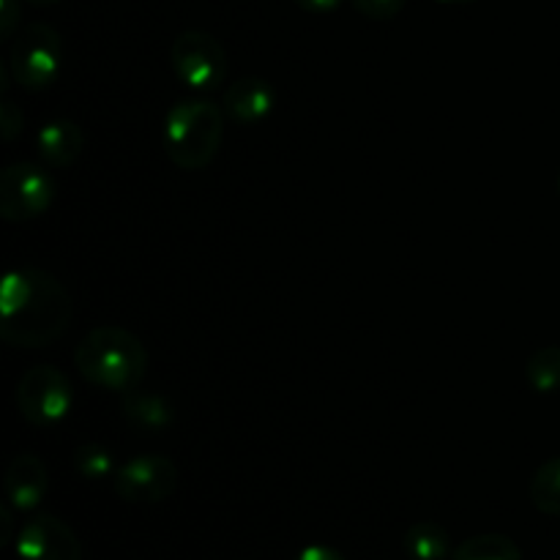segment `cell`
Here are the masks:
<instances>
[{
  "instance_id": "1",
  "label": "cell",
  "mask_w": 560,
  "mask_h": 560,
  "mask_svg": "<svg viewBox=\"0 0 560 560\" xmlns=\"http://www.w3.org/2000/svg\"><path fill=\"white\" fill-rule=\"evenodd\" d=\"M74 304L60 279L42 268H14L0 288V337L11 348H47L69 328Z\"/></svg>"
},
{
  "instance_id": "2",
  "label": "cell",
  "mask_w": 560,
  "mask_h": 560,
  "mask_svg": "<svg viewBox=\"0 0 560 560\" xmlns=\"http://www.w3.org/2000/svg\"><path fill=\"white\" fill-rule=\"evenodd\" d=\"M74 364L88 383L107 392L140 388L148 375V350L137 334L120 326H98L82 337Z\"/></svg>"
},
{
  "instance_id": "3",
  "label": "cell",
  "mask_w": 560,
  "mask_h": 560,
  "mask_svg": "<svg viewBox=\"0 0 560 560\" xmlns=\"http://www.w3.org/2000/svg\"><path fill=\"white\" fill-rule=\"evenodd\" d=\"M224 137V109L211 98H184L164 120V151L180 170H206Z\"/></svg>"
},
{
  "instance_id": "4",
  "label": "cell",
  "mask_w": 560,
  "mask_h": 560,
  "mask_svg": "<svg viewBox=\"0 0 560 560\" xmlns=\"http://www.w3.org/2000/svg\"><path fill=\"white\" fill-rule=\"evenodd\" d=\"M63 69V38L47 22H31L11 38V80L25 91H47Z\"/></svg>"
},
{
  "instance_id": "5",
  "label": "cell",
  "mask_w": 560,
  "mask_h": 560,
  "mask_svg": "<svg viewBox=\"0 0 560 560\" xmlns=\"http://www.w3.org/2000/svg\"><path fill=\"white\" fill-rule=\"evenodd\" d=\"M16 410L33 427H55L69 416L71 386L69 377L52 364H38L22 375L14 394Z\"/></svg>"
},
{
  "instance_id": "6",
  "label": "cell",
  "mask_w": 560,
  "mask_h": 560,
  "mask_svg": "<svg viewBox=\"0 0 560 560\" xmlns=\"http://www.w3.org/2000/svg\"><path fill=\"white\" fill-rule=\"evenodd\" d=\"M170 66L184 85L213 91L228 74V52L211 33L184 31L170 47Z\"/></svg>"
},
{
  "instance_id": "7",
  "label": "cell",
  "mask_w": 560,
  "mask_h": 560,
  "mask_svg": "<svg viewBox=\"0 0 560 560\" xmlns=\"http://www.w3.org/2000/svg\"><path fill=\"white\" fill-rule=\"evenodd\" d=\"M55 200V184L42 167L31 162H14L0 175V217L5 222H31L49 211Z\"/></svg>"
},
{
  "instance_id": "8",
  "label": "cell",
  "mask_w": 560,
  "mask_h": 560,
  "mask_svg": "<svg viewBox=\"0 0 560 560\" xmlns=\"http://www.w3.org/2000/svg\"><path fill=\"white\" fill-rule=\"evenodd\" d=\"M113 490L120 501L137 503V506H153L162 503L178 490V468L173 459L159 454H140L131 457L115 470Z\"/></svg>"
},
{
  "instance_id": "9",
  "label": "cell",
  "mask_w": 560,
  "mask_h": 560,
  "mask_svg": "<svg viewBox=\"0 0 560 560\" xmlns=\"http://www.w3.org/2000/svg\"><path fill=\"white\" fill-rule=\"evenodd\" d=\"M20 560H82V541L55 514H36L16 534Z\"/></svg>"
},
{
  "instance_id": "10",
  "label": "cell",
  "mask_w": 560,
  "mask_h": 560,
  "mask_svg": "<svg viewBox=\"0 0 560 560\" xmlns=\"http://www.w3.org/2000/svg\"><path fill=\"white\" fill-rule=\"evenodd\" d=\"M49 487L47 465L36 454H16L9 463L3 476L5 503H11L14 512H33L44 501Z\"/></svg>"
},
{
  "instance_id": "11",
  "label": "cell",
  "mask_w": 560,
  "mask_h": 560,
  "mask_svg": "<svg viewBox=\"0 0 560 560\" xmlns=\"http://www.w3.org/2000/svg\"><path fill=\"white\" fill-rule=\"evenodd\" d=\"M277 104V91L262 77H241L224 91L222 109L230 120L244 126H255L271 115Z\"/></svg>"
},
{
  "instance_id": "12",
  "label": "cell",
  "mask_w": 560,
  "mask_h": 560,
  "mask_svg": "<svg viewBox=\"0 0 560 560\" xmlns=\"http://www.w3.org/2000/svg\"><path fill=\"white\" fill-rule=\"evenodd\" d=\"M38 156L49 164V167H71L77 159L85 151V131L74 124V120H49L36 137Z\"/></svg>"
},
{
  "instance_id": "13",
  "label": "cell",
  "mask_w": 560,
  "mask_h": 560,
  "mask_svg": "<svg viewBox=\"0 0 560 560\" xmlns=\"http://www.w3.org/2000/svg\"><path fill=\"white\" fill-rule=\"evenodd\" d=\"M410 560H448L452 558V536L438 523L410 525L402 539Z\"/></svg>"
},
{
  "instance_id": "14",
  "label": "cell",
  "mask_w": 560,
  "mask_h": 560,
  "mask_svg": "<svg viewBox=\"0 0 560 560\" xmlns=\"http://www.w3.org/2000/svg\"><path fill=\"white\" fill-rule=\"evenodd\" d=\"M120 408H124L126 419L135 427H142V430H164L173 421V408L162 397L140 392V388L126 392Z\"/></svg>"
},
{
  "instance_id": "15",
  "label": "cell",
  "mask_w": 560,
  "mask_h": 560,
  "mask_svg": "<svg viewBox=\"0 0 560 560\" xmlns=\"http://www.w3.org/2000/svg\"><path fill=\"white\" fill-rule=\"evenodd\" d=\"M448 560H523V550L503 534H479L465 539Z\"/></svg>"
},
{
  "instance_id": "16",
  "label": "cell",
  "mask_w": 560,
  "mask_h": 560,
  "mask_svg": "<svg viewBox=\"0 0 560 560\" xmlns=\"http://www.w3.org/2000/svg\"><path fill=\"white\" fill-rule=\"evenodd\" d=\"M530 501L547 517H560V457L547 459L530 479Z\"/></svg>"
},
{
  "instance_id": "17",
  "label": "cell",
  "mask_w": 560,
  "mask_h": 560,
  "mask_svg": "<svg viewBox=\"0 0 560 560\" xmlns=\"http://www.w3.org/2000/svg\"><path fill=\"white\" fill-rule=\"evenodd\" d=\"M525 377H528L534 392H560V345H547V348L536 350L528 359V366H525Z\"/></svg>"
},
{
  "instance_id": "18",
  "label": "cell",
  "mask_w": 560,
  "mask_h": 560,
  "mask_svg": "<svg viewBox=\"0 0 560 560\" xmlns=\"http://www.w3.org/2000/svg\"><path fill=\"white\" fill-rule=\"evenodd\" d=\"M74 468L82 479L91 481H104L109 476H115V463L109 448L98 446V443H82L74 448Z\"/></svg>"
},
{
  "instance_id": "19",
  "label": "cell",
  "mask_w": 560,
  "mask_h": 560,
  "mask_svg": "<svg viewBox=\"0 0 560 560\" xmlns=\"http://www.w3.org/2000/svg\"><path fill=\"white\" fill-rule=\"evenodd\" d=\"M353 9L359 14H364L366 20H375V22H388L394 16L402 14L405 9V0H350Z\"/></svg>"
},
{
  "instance_id": "20",
  "label": "cell",
  "mask_w": 560,
  "mask_h": 560,
  "mask_svg": "<svg viewBox=\"0 0 560 560\" xmlns=\"http://www.w3.org/2000/svg\"><path fill=\"white\" fill-rule=\"evenodd\" d=\"M22 124H25V118H22V109L16 107L9 96H5L3 104H0V131H3V140L14 142L16 135L22 131Z\"/></svg>"
},
{
  "instance_id": "21",
  "label": "cell",
  "mask_w": 560,
  "mask_h": 560,
  "mask_svg": "<svg viewBox=\"0 0 560 560\" xmlns=\"http://www.w3.org/2000/svg\"><path fill=\"white\" fill-rule=\"evenodd\" d=\"M16 33H20V3L0 0V36H3V42H11Z\"/></svg>"
},
{
  "instance_id": "22",
  "label": "cell",
  "mask_w": 560,
  "mask_h": 560,
  "mask_svg": "<svg viewBox=\"0 0 560 560\" xmlns=\"http://www.w3.org/2000/svg\"><path fill=\"white\" fill-rule=\"evenodd\" d=\"M295 560H348V558L328 545H310L295 556Z\"/></svg>"
},
{
  "instance_id": "23",
  "label": "cell",
  "mask_w": 560,
  "mask_h": 560,
  "mask_svg": "<svg viewBox=\"0 0 560 560\" xmlns=\"http://www.w3.org/2000/svg\"><path fill=\"white\" fill-rule=\"evenodd\" d=\"M293 3L310 14H328V11H337L345 0H293Z\"/></svg>"
},
{
  "instance_id": "24",
  "label": "cell",
  "mask_w": 560,
  "mask_h": 560,
  "mask_svg": "<svg viewBox=\"0 0 560 560\" xmlns=\"http://www.w3.org/2000/svg\"><path fill=\"white\" fill-rule=\"evenodd\" d=\"M0 523H3V530H0V541H3V545H9L11 534H14V509H11V503H5V506L0 509Z\"/></svg>"
},
{
  "instance_id": "25",
  "label": "cell",
  "mask_w": 560,
  "mask_h": 560,
  "mask_svg": "<svg viewBox=\"0 0 560 560\" xmlns=\"http://www.w3.org/2000/svg\"><path fill=\"white\" fill-rule=\"evenodd\" d=\"M25 3H31V5H55V3H60V0H25Z\"/></svg>"
},
{
  "instance_id": "26",
  "label": "cell",
  "mask_w": 560,
  "mask_h": 560,
  "mask_svg": "<svg viewBox=\"0 0 560 560\" xmlns=\"http://www.w3.org/2000/svg\"><path fill=\"white\" fill-rule=\"evenodd\" d=\"M441 3H459V5H465V3H476V0H441Z\"/></svg>"
},
{
  "instance_id": "27",
  "label": "cell",
  "mask_w": 560,
  "mask_h": 560,
  "mask_svg": "<svg viewBox=\"0 0 560 560\" xmlns=\"http://www.w3.org/2000/svg\"><path fill=\"white\" fill-rule=\"evenodd\" d=\"M558 195H560V175H558Z\"/></svg>"
}]
</instances>
